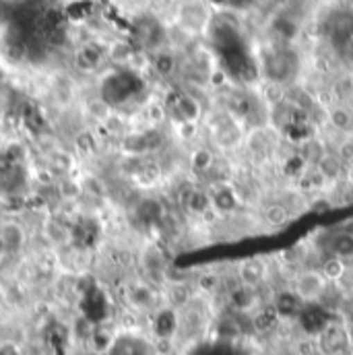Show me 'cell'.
<instances>
[{
    "label": "cell",
    "mask_w": 353,
    "mask_h": 355,
    "mask_svg": "<svg viewBox=\"0 0 353 355\" xmlns=\"http://www.w3.org/2000/svg\"><path fill=\"white\" fill-rule=\"evenodd\" d=\"M329 281L320 272V268L300 270L293 279V295L300 302H316L327 293Z\"/></svg>",
    "instance_id": "1"
},
{
    "label": "cell",
    "mask_w": 353,
    "mask_h": 355,
    "mask_svg": "<svg viewBox=\"0 0 353 355\" xmlns=\"http://www.w3.org/2000/svg\"><path fill=\"white\" fill-rule=\"evenodd\" d=\"M135 77L128 75V73H114L110 75L103 83H101V101L107 105V107H114V105H120L122 101H126L132 93L130 89V81Z\"/></svg>",
    "instance_id": "2"
},
{
    "label": "cell",
    "mask_w": 353,
    "mask_h": 355,
    "mask_svg": "<svg viewBox=\"0 0 353 355\" xmlns=\"http://www.w3.org/2000/svg\"><path fill=\"white\" fill-rule=\"evenodd\" d=\"M25 246V230L17 221H2L0 223V248L2 254H17Z\"/></svg>",
    "instance_id": "3"
},
{
    "label": "cell",
    "mask_w": 353,
    "mask_h": 355,
    "mask_svg": "<svg viewBox=\"0 0 353 355\" xmlns=\"http://www.w3.org/2000/svg\"><path fill=\"white\" fill-rule=\"evenodd\" d=\"M266 277L265 263L250 259V261H242L238 266V279L242 283V287L246 289H257Z\"/></svg>",
    "instance_id": "4"
},
{
    "label": "cell",
    "mask_w": 353,
    "mask_h": 355,
    "mask_svg": "<svg viewBox=\"0 0 353 355\" xmlns=\"http://www.w3.org/2000/svg\"><path fill=\"white\" fill-rule=\"evenodd\" d=\"M101 60H103V50L97 46V44H85V46H81L79 50H77V54H75V62H77V67L81 69V71H95L99 64H101Z\"/></svg>",
    "instance_id": "5"
},
{
    "label": "cell",
    "mask_w": 353,
    "mask_h": 355,
    "mask_svg": "<svg viewBox=\"0 0 353 355\" xmlns=\"http://www.w3.org/2000/svg\"><path fill=\"white\" fill-rule=\"evenodd\" d=\"M184 207L190 213H194V215H205L207 211H213L215 209V202H213V196L207 194L205 190L192 188V190H188V194L184 198Z\"/></svg>",
    "instance_id": "6"
},
{
    "label": "cell",
    "mask_w": 353,
    "mask_h": 355,
    "mask_svg": "<svg viewBox=\"0 0 353 355\" xmlns=\"http://www.w3.org/2000/svg\"><path fill=\"white\" fill-rule=\"evenodd\" d=\"M316 170L325 176L327 182H337L345 174V164L337 157V153H325L316 162Z\"/></svg>",
    "instance_id": "7"
},
{
    "label": "cell",
    "mask_w": 353,
    "mask_h": 355,
    "mask_svg": "<svg viewBox=\"0 0 353 355\" xmlns=\"http://www.w3.org/2000/svg\"><path fill=\"white\" fill-rule=\"evenodd\" d=\"M263 219L270 227H283L291 221V209L283 202H270L263 209Z\"/></svg>",
    "instance_id": "8"
},
{
    "label": "cell",
    "mask_w": 353,
    "mask_h": 355,
    "mask_svg": "<svg viewBox=\"0 0 353 355\" xmlns=\"http://www.w3.org/2000/svg\"><path fill=\"white\" fill-rule=\"evenodd\" d=\"M347 266H350L347 265V261H343V259L331 254V257H327V259L322 261L320 272L325 275V279H327L329 283H337V281L343 277V272L347 270Z\"/></svg>",
    "instance_id": "9"
},
{
    "label": "cell",
    "mask_w": 353,
    "mask_h": 355,
    "mask_svg": "<svg viewBox=\"0 0 353 355\" xmlns=\"http://www.w3.org/2000/svg\"><path fill=\"white\" fill-rule=\"evenodd\" d=\"M176 112L178 116H180V122H194V120L198 118L200 107H198V103H196L194 97H190V95H180L176 99Z\"/></svg>",
    "instance_id": "10"
},
{
    "label": "cell",
    "mask_w": 353,
    "mask_h": 355,
    "mask_svg": "<svg viewBox=\"0 0 353 355\" xmlns=\"http://www.w3.org/2000/svg\"><path fill=\"white\" fill-rule=\"evenodd\" d=\"M176 69L178 62L174 54H170V52H157V54L153 56V71H155L160 77L168 79V77H172V75L176 73Z\"/></svg>",
    "instance_id": "11"
},
{
    "label": "cell",
    "mask_w": 353,
    "mask_h": 355,
    "mask_svg": "<svg viewBox=\"0 0 353 355\" xmlns=\"http://www.w3.org/2000/svg\"><path fill=\"white\" fill-rule=\"evenodd\" d=\"M213 162H215V157L209 149H196L190 155V170L196 174H207L213 168Z\"/></svg>",
    "instance_id": "12"
},
{
    "label": "cell",
    "mask_w": 353,
    "mask_h": 355,
    "mask_svg": "<svg viewBox=\"0 0 353 355\" xmlns=\"http://www.w3.org/2000/svg\"><path fill=\"white\" fill-rule=\"evenodd\" d=\"M130 302L137 306V308H151L153 302H155V293L149 285H137L132 287V291L128 293Z\"/></svg>",
    "instance_id": "13"
},
{
    "label": "cell",
    "mask_w": 353,
    "mask_h": 355,
    "mask_svg": "<svg viewBox=\"0 0 353 355\" xmlns=\"http://www.w3.org/2000/svg\"><path fill=\"white\" fill-rule=\"evenodd\" d=\"M333 254L347 261L353 257V234H339L333 240Z\"/></svg>",
    "instance_id": "14"
},
{
    "label": "cell",
    "mask_w": 353,
    "mask_h": 355,
    "mask_svg": "<svg viewBox=\"0 0 353 355\" xmlns=\"http://www.w3.org/2000/svg\"><path fill=\"white\" fill-rule=\"evenodd\" d=\"M329 122L337 128V130H352L353 116L350 110L345 107H333L329 112Z\"/></svg>",
    "instance_id": "15"
},
{
    "label": "cell",
    "mask_w": 353,
    "mask_h": 355,
    "mask_svg": "<svg viewBox=\"0 0 353 355\" xmlns=\"http://www.w3.org/2000/svg\"><path fill=\"white\" fill-rule=\"evenodd\" d=\"M110 58H112L114 62H126V60L132 58V48H130L128 44H124V42H118V44L112 46Z\"/></svg>",
    "instance_id": "16"
},
{
    "label": "cell",
    "mask_w": 353,
    "mask_h": 355,
    "mask_svg": "<svg viewBox=\"0 0 353 355\" xmlns=\"http://www.w3.org/2000/svg\"><path fill=\"white\" fill-rule=\"evenodd\" d=\"M337 289L345 295H352L353 293V266H347V270L343 272V277L335 283Z\"/></svg>",
    "instance_id": "17"
},
{
    "label": "cell",
    "mask_w": 353,
    "mask_h": 355,
    "mask_svg": "<svg viewBox=\"0 0 353 355\" xmlns=\"http://www.w3.org/2000/svg\"><path fill=\"white\" fill-rule=\"evenodd\" d=\"M337 157L347 166V164H353V139H347L343 141L339 147H337Z\"/></svg>",
    "instance_id": "18"
},
{
    "label": "cell",
    "mask_w": 353,
    "mask_h": 355,
    "mask_svg": "<svg viewBox=\"0 0 353 355\" xmlns=\"http://www.w3.org/2000/svg\"><path fill=\"white\" fill-rule=\"evenodd\" d=\"M0 355H21V352L15 343H4L0 345Z\"/></svg>",
    "instance_id": "19"
},
{
    "label": "cell",
    "mask_w": 353,
    "mask_h": 355,
    "mask_svg": "<svg viewBox=\"0 0 353 355\" xmlns=\"http://www.w3.org/2000/svg\"><path fill=\"white\" fill-rule=\"evenodd\" d=\"M4 87V73H2V69H0V91Z\"/></svg>",
    "instance_id": "20"
},
{
    "label": "cell",
    "mask_w": 353,
    "mask_h": 355,
    "mask_svg": "<svg viewBox=\"0 0 353 355\" xmlns=\"http://www.w3.org/2000/svg\"><path fill=\"white\" fill-rule=\"evenodd\" d=\"M87 355H99V354H87Z\"/></svg>",
    "instance_id": "21"
}]
</instances>
